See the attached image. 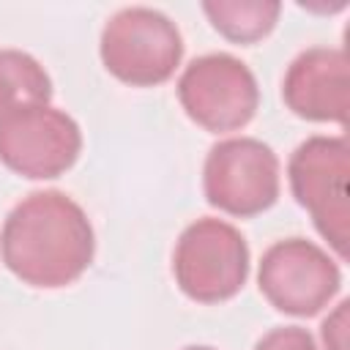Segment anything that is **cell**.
I'll list each match as a JSON object with an SVG mask.
<instances>
[{"label": "cell", "mask_w": 350, "mask_h": 350, "mask_svg": "<svg viewBox=\"0 0 350 350\" xmlns=\"http://www.w3.org/2000/svg\"><path fill=\"white\" fill-rule=\"evenodd\" d=\"M260 293L284 314L312 317L342 287L339 265L312 241L284 238L268 246L257 271Z\"/></svg>", "instance_id": "52a82bcc"}, {"label": "cell", "mask_w": 350, "mask_h": 350, "mask_svg": "<svg viewBox=\"0 0 350 350\" xmlns=\"http://www.w3.org/2000/svg\"><path fill=\"white\" fill-rule=\"evenodd\" d=\"M345 325H347V301H342L336 312L323 323V339L328 350H345Z\"/></svg>", "instance_id": "4fadbf2b"}, {"label": "cell", "mask_w": 350, "mask_h": 350, "mask_svg": "<svg viewBox=\"0 0 350 350\" xmlns=\"http://www.w3.org/2000/svg\"><path fill=\"white\" fill-rule=\"evenodd\" d=\"M172 273L191 301H227L246 284L249 246L230 221L202 216L180 232L172 254Z\"/></svg>", "instance_id": "3957f363"}, {"label": "cell", "mask_w": 350, "mask_h": 350, "mask_svg": "<svg viewBox=\"0 0 350 350\" xmlns=\"http://www.w3.org/2000/svg\"><path fill=\"white\" fill-rule=\"evenodd\" d=\"M202 11L224 38L254 44L273 30L282 5L273 0H208L202 3Z\"/></svg>", "instance_id": "8fae6325"}, {"label": "cell", "mask_w": 350, "mask_h": 350, "mask_svg": "<svg viewBox=\"0 0 350 350\" xmlns=\"http://www.w3.org/2000/svg\"><path fill=\"white\" fill-rule=\"evenodd\" d=\"M178 98L197 126L219 134L243 129L254 118L260 88L246 63L227 52H213L194 57L183 68Z\"/></svg>", "instance_id": "5b68a950"}, {"label": "cell", "mask_w": 350, "mask_h": 350, "mask_svg": "<svg viewBox=\"0 0 350 350\" xmlns=\"http://www.w3.org/2000/svg\"><path fill=\"white\" fill-rule=\"evenodd\" d=\"M52 98V79L44 66L22 49H0V118L44 107Z\"/></svg>", "instance_id": "30bf717a"}, {"label": "cell", "mask_w": 350, "mask_h": 350, "mask_svg": "<svg viewBox=\"0 0 350 350\" xmlns=\"http://www.w3.org/2000/svg\"><path fill=\"white\" fill-rule=\"evenodd\" d=\"M104 68L131 88H153L167 82L183 57L178 25L145 5H131L109 16L101 30Z\"/></svg>", "instance_id": "7a4b0ae2"}, {"label": "cell", "mask_w": 350, "mask_h": 350, "mask_svg": "<svg viewBox=\"0 0 350 350\" xmlns=\"http://www.w3.org/2000/svg\"><path fill=\"white\" fill-rule=\"evenodd\" d=\"M82 150L77 120L49 104L0 118V161L16 175L46 180L63 175Z\"/></svg>", "instance_id": "ba28073f"}, {"label": "cell", "mask_w": 350, "mask_h": 350, "mask_svg": "<svg viewBox=\"0 0 350 350\" xmlns=\"http://www.w3.org/2000/svg\"><path fill=\"white\" fill-rule=\"evenodd\" d=\"M183 350H213V347H205V345H194V347H183Z\"/></svg>", "instance_id": "5bb4252c"}, {"label": "cell", "mask_w": 350, "mask_h": 350, "mask_svg": "<svg viewBox=\"0 0 350 350\" xmlns=\"http://www.w3.org/2000/svg\"><path fill=\"white\" fill-rule=\"evenodd\" d=\"M347 175L350 150L342 137H309L293 150L287 164L293 197L309 211L317 232L342 260L347 257L350 230Z\"/></svg>", "instance_id": "277c9868"}, {"label": "cell", "mask_w": 350, "mask_h": 350, "mask_svg": "<svg viewBox=\"0 0 350 350\" xmlns=\"http://www.w3.org/2000/svg\"><path fill=\"white\" fill-rule=\"evenodd\" d=\"M5 268L30 287H66L93 262L96 238L85 211L63 191H33L0 232Z\"/></svg>", "instance_id": "6da1fadb"}, {"label": "cell", "mask_w": 350, "mask_h": 350, "mask_svg": "<svg viewBox=\"0 0 350 350\" xmlns=\"http://www.w3.org/2000/svg\"><path fill=\"white\" fill-rule=\"evenodd\" d=\"M287 109L304 120L347 123L350 109V71L347 55L334 46H312L301 52L282 82Z\"/></svg>", "instance_id": "9c48e42d"}, {"label": "cell", "mask_w": 350, "mask_h": 350, "mask_svg": "<svg viewBox=\"0 0 350 350\" xmlns=\"http://www.w3.org/2000/svg\"><path fill=\"white\" fill-rule=\"evenodd\" d=\"M254 350H317V345L309 336V331H304L298 325H284V328L268 331L254 345Z\"/></svg>", "instance_id": "7c38bea8"}, {"label": "cell", "mask_w": 350, "mask_h": 350, "mask_svg": "<svg viewBox=\"0 0 350 350\" xmlns=\"http://www.w3.org/2000/svg\"><path fill=\"white\" fill-rule=\"evenodd\" d=\"M202 189L213 208L230 216H257L279 197V159L254 137L221 139L211 148Z\"/></svg>", "instance_id": "8992f818"}]
</instances>
